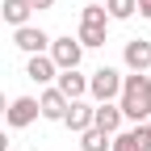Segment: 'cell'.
<instances>
[{"instance_id": "15", "label": "cell", "mask_w": 151, "mask_h": 151, "mask_svg": "<svg viewBox=\"0 0 151 151\" xmlns=\"http://www.w3.org/2000/svg\"><path fill=\"white\" fill-rule=\"evenodd\" d=\"M101 9L109 21H126V17H134V0H105Z\"/></svg>"}, {"instance_id": "14", "label": "cell", "mask_w": 151, "mask_h": 151, "mask_svg": "<svg viewBox=\"0 0 151 151\" xmlns=\"http://www.w3.org/2000/svg\"><path fill=\"white\" fill-rule=\"evenodd\" d=\"M109 139H113V134L88 126V130H80V151H109Z\"/></svg>"}, {"instance_id": "18", "label": "cell", "mask_w": 151, "mask_h": 151, "mask_svg": "<svg viewBox=\"0 0 151 151\" xmlns=\"http://www.w3.org/2000/svg\"><path fill=\"white\" fill-rule=\"evenodd\" d=\"M134 13H139V17H147V21H151V0H134Z\"/></svg>"}, {"instance_id": "12", "label": "cell", "mask_w": 151, "mask_h": 151, "mask_svg": "<svg viewBox=\"0 0 151 151\" xmlns=\"http://www.w3.org/2000/svg\"><path fill=\"white\" fill-rule=\"evenodd\" d=\"M55 71L59 67L50 63V55H29V63H25V76L34 84H55Z\"/></svg>"}, {"instance_id": "1", "label": "cell", "mask_w": 151, "mask_h": 151, "mask_svg": "<svg viewBox=\"0 0 151 151\" xmlns=\"http://www.w3.org/2000/svg\"><path fill=\"white\" fill-rule=\"evenodd\" d=\"M118 109H122V118H130V122H147V118H151V76H147V71L122 76Z\"/></svg>"}, {"instance_id": "16", "label": "cell", "mask_w": 151, "mask_h": 151, "mask_svg": "<svg viewBox=\"0 0 151 151\" xmlns=\"http://www.w3.org/2000/svg\"><path fill=\"white\" fill-rule=\"evenodd\" d=\"M130 143H134V151H151V126L147 122H134V130H126Z\"/></svg>"}, {"instance_id": "11", "label": "cell", "mask_w": 151, "mask_h": 151, "mask_svg": "<svg viewBox=\"0 0 151 151\" xmlns=\"http://www.w3.org/2000/svg\"><path fill=\"white\" fill-rule=\"evenodd\" d=\"M63 109H67V97H63L55 84L38 97V118H46V122H63Z\"/></svg>"}, {"instance_id": "21", "label": "cell", "mask_w": 151, "mask_h": 151, "mask_svg": "<svg viewBox=\"0 0 151 151\" xmlns=\"http://www.w3.org/2000/svg\"><path fill=\"white\" fill-rule=\"evenodd\" d=\"M0 151H9V139H4V130H0Z\"/></svg>"}, {"instance_id": "13", "label": "cell", "mask_w": 151, "mask_h": 151, "mask_svg": "<svg viewBox=\"0 0 151 151\" xmlns=\"http://www.w3.org/2000/svg\"><path fill=\"white\" fill-rule=\"evenodd\" d=\"M29 0H4V4H0V17H4L9 25H29Z\"/></svg>"}, {"instance_id": "3", "label": "cell", "mask_w": 151, "mask_h": 151, "mask_svg": "<svg viewBox=\"0 0 151 151\" xmlns=\"http://www.w3.org/2000/svg\"><path fill=\"white\" fill-rule=\"evenodd\" d=\"M118 92H122V71L118 67H97L88 76V97L92 105L97 101H118Z\"/></svg>"}, {"instance_id": "17", "label": "cell", "mask_w": 151, "mask_h": 151, "mask_svg": "<svg viewBox=\"0 0 151 151\" xmlns=\"http://www.w3.org/2000/svg\"><path fill=\"white\" fill-rule=\"evenodd\" d=\"M109 151H134V143H130V134H126V130H118V134L109 139Z\"/></svg>"}, {"instance_id": "2", "label": "cell", "mask_w": 151, "mask_h": 151, "mask_svg": "<svg viewBox=\"0 0 151 151\" xmlns=\"http://www.w3.org/2000/svg\"><path fill=\"white\" fill-rule=\"evenodd\" d=\"M76 42H80L84 50H97L109 42V17L101 4H84L80 9V34H76Z\"/></svg>"}, {"instance_id": "22", "label": "cell", "mask_w": 151, "mask_h": 151, "mask_svg": "<svg viewBox=\"0 0 151 151\" xmlns=\"http://www.w3.org/2000/svg\"><path fill=\"white\" fill-rule=\"evenodd\" d=\"M147 126H151V118H147Z\"/></svg>"}, {"instance_id": "5", "label": "cell", "mask_w": 151, "mask_h": 151, "mask_svg": "<svg viewBox=\"0 0 151 151\" xmlns=\"http://www.w3.org/2000/svg\"><path fill=\"white\" fill-rule=\"evenodd\" d=\"M4 122H9L13 130L34 126V122H38V97H13L9 109H4Z\"/></svg>"}, {"instance_id": "4", "label": "cell", "mask_w": 151, "mask_h": 151, "mask_svg": "<svg viewBox=\"0 0 151 151\" xmlns=\"http://www.w3.org/2000/svg\"><path fill=\"white\" fill-rule=\"evenodd\" d=\"M46 55H50V63L59 67V71H67V67H80V59H84V46L76 42L71 34H63V38H50Z\"/></svg>"}, {"instance_id": "10", "label": "cell", "mask_w": 151, "mask_h": 151, "mask_svg": "<svg viewBox=\"0 0 151 151\" xmlns=\"http://www.w3.org/2000/svg\"><path fill=\"white\" fill-rule=\"evenodd\" d=\"M63 126L71 130V134H80V130H88L92 126V105L80 97V101H67V109H63Z\"/></svg>"}, {"instance_id": "6", "label": "cell", "mask_w": 151, "mask_h": 151, "mask_svg": "<svg viewBox=\"0 0 151 151\" xmlns=\"http://www.w3.org/2000/svg\"><path fill=\"white\" fill-rule=\"evenodd\" d=\"M13 42H17V50H25V55H46V46H50V34H46L42 25H17Z\"/></svg>"}, {"instance_id": "19", "label": "cell", "mask_w": 151, "mask_h": 151, "mask_svg": "<svg viewBox=\"0 0 151 151\" xmlns=\"http://www.w3.org/2000/svg\"><path fill=\"white\" fill-rule=\"evenodd\" d=\"M29 9H34V13H42V9H55V0H29Z\"/></svg>"}, {"instance_id": "9", "label": "cell", "mask_w": 151, "mask_h": 151, "mask_svg": "<svg viewBox=\"0 0 151 151\" xmlns=\"http://www.w3.org/2000/svg\"><path fill=\"white\" fill-rule=\"evenodd\" d=\"M92 126L105 130V134H118V130H122V109H118V101H97V105H92Z\"/></svg>"}, {"instance_id": "7", "label": "cell", "mask_w": 151, "mask_h": 151, "mask_svg": "<svg viewBox=\"0 0 151 151\" xmlns=\"http://www.w3.org/2000/svg\"><path fill=\"white\" fill-rule=\"evenodd\" d=\"M122 63L130 71H151V38H130L122 46Z\"/></svg>"}, {"instance_id": "8", "label": "cell", "mask_w": 151, "mask_h": 151, "mask_svg": "<svg viewBox=\"0 0 151 151\" xmlns=\"http://www.w3.org/2000/svg\"><path fill=\"white\" fill-rule=\"evenodd\" d=\"M55 88H59L67 101H80V97H88V76H80V67L55 71Z\"/></svg>"}, {"instance_id": "20", "label": "cell", "mask_w": 151, "mask_h": 151, "mask_svg": "<svg viewBox=\"0 0 151 151\" xmlns=\"http://www.w3.org/2000/svg\"><path fill=\"white\" fill-rule=\"evenodd\" d=\"M4 109H9V101H4V92H0V118H4Z\"/></svg>"}]
</instances>
